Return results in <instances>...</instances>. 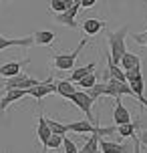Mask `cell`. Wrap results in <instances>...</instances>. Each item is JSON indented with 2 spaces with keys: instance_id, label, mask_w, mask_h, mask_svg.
I'll use <instances>...</instances> for the list:
<instances>
[{
  "instance_id": "f546056e",
  "label": "cell",
  "mask_w": 147,
  "mask_h": 153,
  "mask_svg": "<svg viewBox=\"0 0 147 153\" xmlns=\"http://www.w3.org/2000/svg\"><path fill=\"white\" fill-rule=\"evenodd\" d=\"M56 153H59V151H56Z\"/></svg>"
},
{
  "instance_id": "8992f818",
  "label": "cell",
  "mask_w": 147,
  "mask_h": 153,
  "mask_svg": "<svg viewBox=\"0 0 147 153\" xmlns=\"http://www.w3.org/2000/svg\"><path fill=\"white\" fill-rule=\"evenodd\" d=\"M28 95L30 97H34V99H42V97H47V95H53V93H56V89H54V81L53 76H48L45 83H39L36 87H32V89H28Z\"/></svg>"
},
{
  "instance_id": "484cf974",
  "label": "cell",
  "mask_w": 147,
  "mask_h": 153,
  "mask_svg": "<svg viewBox=\"0 0 147 153\" xmlns=\"http://www.w3.org/2000/svg\"><path fill=\"white\" fill-rule=\"evenodd\" d=\"M135 42H137V45L147 46V30H145V32H141V34H135Z\"/></svg>"
},
{
  "instance_id": "7a4b0ae2",
  "label": "cell",
  "mask_w": 147,
  "mask_h": 153,
  "mask_svg": "<svg viewBox=\"0 0 147 153\" xmlns=\"http://www.w3.org/2000/svg\"><path fill=\"white\" fill-rule=\"evenodd\" d=\"M87 42H89V40H87V38H83V40L79 42V46L73 51V53L56 54V56H54V69H59V71H73V67H75V61H77L79 54H81V51L85 48Z\"/></svg>"
},
{
  "instance_id": "4dcf8cb0",
  "label": "cell",
  "mask_w": 147,
  "mask_h": 153,
  "mask_svg": "<svg viewBox=\"0 0 147 153\" xmlns=\"http://www.w3.org/2000/svg\"><path fill=\"white\" fill-rule=\"evenodd\" d=\"M99 153H101V151H99Z\"/></svg>"
},
{
  "instance_id": "e0dca14e",
  "label": "cell",
  "mask_w": 147,
  "mask_h": 153,
  "mask_svg": "<svg viewBox=\"0 0 147 153\" xmlns=\"http://www.w3.org/2000/svg\"><path fill=\"white\" fill-rule=\"evenodd\" d=\"M109 79H113V81H119V83H127V79H125V73L121 71L119 65H113V62L107 59V81Z\"/></svg>"
},
{
  "instance_id": "83f0119b",
  "label": "cell",
  "mask_w": 147,
  "mask_h": 153,
  "mask_svg": "<svg viewBox=\"0 0 147 153\" xmlns=\"http://www.w3.org/2000/svg\"><path fill=\"white\" fill-rule=\"evenodd\" d=\"M97 0H81V8H91Z\"/></svg>"
},
{
  "instance_id": "52a82bcc",
  "label": "cell",
  "mask_w": 147,
  "mask_h": 153,
  "mask_svg": "<svg viewBox=\"0 0 147 153\" xmlns=\"http://www.w3.org/2000/svg\"><path fill=\"white\" fill-rule=\"evenodd\" d=\"M113 121H115V127L119 125H125V123H131V113L127 111L121 99H115V109H113Z\"/></svg>"
},
{
  "instance_id": "5bb4252c",
  "label": "cell",
  "mask_w": 147,
  "mask_h": 153,
  "mask_svg": "<svg viewBox=\"0 0 147 153\" xmlns=\"http://www.w3.org/2000/svg\"><path fill=\"white\" fill-rule=\"evenodd\" d=\"M99 149L101 153H127L129 151L125 145H119L115 141H107V139H99Z\"/></svg>"
},
{
  "instance_id": "2e32d148",
  "label": "cell",
  "mask_w": 147,
  "mask_h": 153,
  "mask_svg": "<svg viewBox=\"0 0 147 153\" xmlns=\"http://www.w3.org/2000/svg\"><path fill=\"white\" fill-rule=\"evenodd\" d=\"M95 62H89V65H85V67H79V69H73V73H71V76H69V83H79L83 76H87L89 73H93L95 71Z\"/></svg>"
},
{
  "instance_id": "ac0fdd59",
  "label": "cell",
  "mask_w": 147,
  "mask_h": 153,
  "mask_svg": "<svg viewBox=\"0 0 147 153\" xmlns=\"http://www.w3.org/2000/svg\"><path fill=\"white\" fill-rule=\"evenodd\" d=\"M32 38H34V45H53L54 40V32L50 30H39L32 34Z\"/></svg>"
},
{
  "instance_id": "d4e9b609",
  "label": "cell",
  "mask_w": 147,
  "mask_h": 153,
  "mask_svg": "<svg viewBox=\"0 0 147 153\" xmlns=\"http://www.w3.org/2000/svg\"><path fill=\"white\" fill-rule=\"evenodd\" d=\"M62 149H65V153H79V149H77V145L73 143V139L71 137H62Z\"/></svg>"
},
{
  "instance_id": "30bf717a",
  "label": "cell",
  "mask_w": 147,
  "mask_h": 153,
  "mask_svg": "<svg viewBox=\"0 0 147 153\" xmlns=\"http://www.w3.org/2000/svg\"><path fill=\"white\" fill-rule=\"evenodd\" d=\"M34 38L32 36H24V38H4L0 36V51H4L8 46H32Z\"/></svg>"
},
{
  "instance_id": "cb8c5ba5",
  "label": "cell",
  "mask_w": 147,
  "mask_h": 153,
  "mask_svg": "<svg viewBox=\"0 0 147 153\" xmlns=\"http://www.w3.org/2000/svg\"><path fill=\"white\" fill-rule=\"evenodd\" d=\"M62 137H65V135H50V137H48V143H47V149L59 151V147L62 145Z\"/></svg>"
},
{
  "instance_id": "4316f807",
  "label": "cell",
  "mask_w": 147,
  "mask_h": 153,
  "mask_svg": "<svg viewBox=\"0 0 147 153\" xmlns=\"http://www.w3.org/2000/svg\"><path fill=\"white\" fill-rule=\"evenodd\" d=\"M135 137H137V141H139L141 145H145V147H147V131H141L139 135H135Z\"/></svg>"
},
{
  "instance_id": "4fadbf2b",
  "label": "cell",
  "mask_w": 147,
  "mask_h": 153,
  "mask_svg": "<svg viewBox=\"0 0 147 153\" xmlns=\"http://www.w3.org/2000/svg\"><path fill=\"white\" fill-rule=\"evenodd\" d=\"M103 26H105V20L87 18L85 22H83V30H85V34H89V36H95V34H99V32L103 30Z\"/></svg>"
},
{
  "instance_id": "6da1fadb",
  "label": "cell",
  "mask_w": 147,
  "mask_h": 153,
  "mask_svg": "<svg viewBox=\"0 0 147 153\" xmlns=\"http://www.w3.org/2000/svg\"><path fill=\"white\" fill-rule=\"evenodd\" d=\"M127 26H123V28H119V30L115 32H109L107 38H109V54L107 59L113 65H119V61H121V56H123L125 53H127V48H125V36H127Z\"/></svg>"
},
{
  "instance_id": "8fae6325",
  "label": "cell",
  "mask_w": 147,
  "mask_h": 153,
  "mask_svg": "<svg viewBox=\"0 0 147 153\" xmlns=\"http://www.w3.org/2000/svg\"><path fill=\"white\" fill-rule=\"evenodd\" d=\"M26 95H28V93H26V91H20V89H16V91H6V95L0 99V113H4L10 103L22 99V97H26Z\"/></svg>"
},
{
  "instance_id": "603a6c76",
  "label": "cell",
  "mask_w": 147,
  "mask_h": 153,
  "mask_svg": "<svg viewBox=\"0 0 147 153\" xmlns=\"http://www.w3.org/2000/svg\"><path fill=\"white\" fill-rule=\"evenodd\" d=\"M97 85V73H89L87 76H83L81 81H79V87H81V91H89L91 87H95Z\"/></svg>"
},
{
  "instance_id": "f1b7e54d",
  "label": "cell",
  "mask_w": 147,
  "mask_h": 153,
  "mask_svg": "<svg viewBox=\"0 0 147 153\" xmlns=\"http://www.w3.org/2000/svg\"><path fill=\"white\" fill-rule=\"evenodd\" d=\"M133 141H135V145H133V153H141V143L137 141V137H133Z\"/></svg>"
},
{
  "instance_id": "d6986e66",
  "label": "cell",
  "mask_w": 147,
  "mask_h": 153,
  "mask_svg": "<svg viewBox=\"0 0 147 153\" xmlns=\"http://www.w3.org/2000/svg\"><path fill=\"white\" fill-rule=\"evenodd\" d=\"M117 133L121 135V137H135L137 135V123L131 121V123H125V125H119L117 127Z\"/></svg>"
},
{
  "instance_id": "5b68a950",
  "label": "cell",
  "mask_w": 147,
  "mask_h": 153,
  "mask_svg": "<svg viewBox=\"0 0 147 153\" xmlns=\"http://www.w3.org/2000/svg\"><path fill=\"white\" fill-rule=\"evenodd\" d=\"M79 10H81V0H75V2H73V6H71L67 12L56 14V22L75 28V26H77V12H79Z\"/></svg>"
},
{
  "instance_id": "7c38bea8",
  "label": "cell",
  "mask_w": 147,
  "mask_h": 153,
  "mask_svg": "<svg viewBox=\"0 0 147 153\" xmlns=\"http://www.w3.org/2000/svg\"><path fill=\"white\" fill-rule=\"evenodd\" d=\"M119 67H121V71H129V69H135V67H141V59L137 56L135 53H127L121 56V61H119Z\"/></svg>"
},
{
  "instance_id": "44dd1931",
  "label": "cell",
  "mask_w": 147,
  "mask_h": 153,
  "mask_svg": "<svg viewBox=\"0 0 147 153\" xmlns=\"http://www.w3.org/2000/svg\"><path fill=\"white\" fill-rule=\"evenodd\" d=\"M73 2L75 0H50V10L56 12V14H62V12H67L73 6Z\"/></svg>"
},
{
  "instance_id": "9c48e42d",
  "label": "cell",
  "mask_w": 147,
  "mask_h": 153,
  "mask_svg": "<svg viewBox=\"0 0 147 153\" xmlns=\"http://www.w3.org/2000/svg\"><path fill=\"white\" fill-rule=\"evenodd\" d=\"M28 62H30V61H24V62L12 61V62H6V65L0 67V76H4V79H12V76L20 75L22 67H24V65H28Z\"/></svg>"
},
{
  "instance_id": "ba28073f",
  "label": "cell",
  "mask_w": 147,
  "mask_h": 153,
  "mask_svg": "<svg viewBox=\"0 0 147 153\" xmlns=\"http://www.w3.org/2000/svg\"><path fill=\"white\" fill-rule=\"evenodd\" d=\"M36 135H39V141L42 143V153H47V143H48V137L53 135L50 133V129H48V125H47V117L40 113L39 117V127H36Z\"/></svg>"
},
{
  "instance_id": "3957f363",
  "label": "cell",
  "mask_w": 147,
  "mask_h": 153,
  "mask_svg": "<svg viewBox=\"0 0 147 153\" xmlns=\"http://www.w3.org/2000/svg\"><path fill=\"white\" fill-rule=\"evenodd\" d=\"M71 101H73V105H77L83 113L87 115V121L89 123H93V125H97V119L93 117V103L95 101L87 95L85 91H81V89H77V93L71 97Z\"/></svg>"
},
{
  "instance_id": "277c9868",
  "label": "cell",
  "mask_w": 147,
  "mask_h": 153,
  "mask_svg": "<svg viewBox=\"0 0 147 153\" xmlns=\"http://www.w3.org/2000/svg\"><path fill=\"white\" fill-rule=\"evenodd\" d=\"M39 83L40 81H36V79H32V76L20 73V75H16V76H12V79H6V81H4V91H16V89L28 91V89H32V87H36Z\"/></svg>"
},
{
  "instance_id": "ffe728a7",
  "label": "cell",
  "mask_w": 147,
  "mask_h": 153,
  "mask_svg": "<svg viewBox=\"0 0 147 153\" xmlns=\"http://www.w3.org/2000/svg\"><path fill=\"white\" fill-rule=\"evenodd\" d=\"M47 125H48V129H50L53 135H67V133H69V127H67L65 123H61V121L47 119Z\"/></svg>"
},
{
  "instance_id": "7402d4cb",
  "label": "cell",
  "mask_w": 147,
  "mask_h": 153,
  "mask_svg": "<svg viewBox=\"0 0 147 153\" xmlns=\"http://www.w3.org/2000/svg\"><path fill=\"white\" fill-rule=\"evenodd\" d=\"M99 139H101L99 135H91L89 141L83 145V149L79 153H99Z\"/></svg>"
},
{
  "instance_id": "9a60e30c",
  "label": "cell",
  "mask_w": 147,
  "mask_h": 153,
  "mask_svg": "<svg viewBox=\"0 0 147 153\" xmlns=\"http://www.w3.org/2000/svg\"><path fill=\"white\" fill-rule=\"evenodd\" d=\"M54 89H56V93H59L61 97H65V99H69V101H71V97L77 93L75 85L69 83V81H56V83H54Z\"/></svg>"
}]
</instances>
